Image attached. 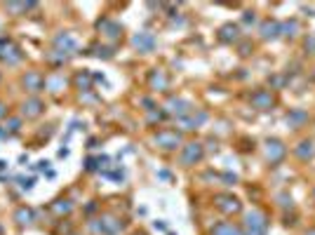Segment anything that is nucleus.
Returning a JSON list of instances; mask_svg holds the SVG:
<instances>
[{
    "instance_id": "obj_1",
    "label": "nucleus",
    "mask_w": 315,
    "mask_h": 235,
    "mask_svg": "<svg viewBox=\"0 0 315 235\" xmlns=\"http://www.w3.org/2000/svg\"><path fill=\"white\" fill-rule=\"evenodd\" d=\"M268 231V219L263 212L252 209L247 217H245V235H266Z\"/></svg>"
},
{
    "instance_id": "obj_2",
    "label": "nucleus",
    "mask_w": 315,
    "mask_h": 235,
    "mask_svg": "<svg viewBox=\"0 0 315 235\" xmlns=\"http://www.w3.org/2000/svg\"><path fill=\"white\" fill-rule=\"evenodd\" d=\"M214 205L219 212H224V214H238L240 212V200L235 198V195H228V193H224V195H216Z\"/></svg>"
},
{
    "instance_id": "obj_3",
    "label": "nucleus",
    "mask_w": 315,
    "mask_h": 235,
    "mask_svg": "<svg viewBox=\"0 0 315 235\" xmlns=\"http://www.w3.org/2000/svg\"><path fill=\"white\" fill-rule=\"evenodd\" d=\"M155 144L162 146V148H177V146H181V134L177 132V129H160L158 134H155Z\"/></svg>"
},
{
    "instance_id": "obj_4",
    "label": "nucleus",
    "mask_w": 315,
    "mask_h": 235,
    "mask_svg": "<svg viewBox=\"0 0 315 235\" xmlns=\"http://www.w3.org/2000/svg\"><path fill=\"white\" fill-rule=\"evenodd\" d=\"M285 153H287V148H285L282 141H278V139H268V141H266V158H268L270 165L282 163Z\"/></svg>"
},
{
    "instance_id": "obj_5",
    "label": "nucleus",
    "mask_w": 315,
    "mask_h": 235,
    "mask_svg": "<svg viewBox=\"0 0 315 235\" xmlns=\"http://www.w3.org/2000/svg\"><path fill=\"white\" fill-rule=\"evenodd\" d=\"M202 155H205L202 144H186L184 146V151H181V163L184 165H195V163L202 160Z\"/></svg>"
},
{
    "instance_id": "obj_6",
    "label": "nucleus",
    "mask_w": 315,
    "mask_h": 235,
    "mask_svg": "<svg viewBox=\"0 0 315 235\" xmlns=\"http://www.w3.org/2000/svg\"><path fill=\"white\" fill-rule=\"evenodd\" d=\"M167 111L181 120V118H186L189 113H193V104L186 101V99H170L167 101Z\"/></svg>"
},
{
    "instance_id": "obj_7",
    "label": "nucleus",
    "mask_w": 315,
    "mask_h": 235,
    "mask_svg": "<svg viewBox=\"0 0 315 235\" xmlns=\"http://www.w3.org/2000/svg\"><path fill=\"white\" fill-rule=\"evenodd\" d=\"M273 104H275V99H273V94H270L268 90H259L252 94V106L259 111H268L273 109Z\"/></svg>"
},
{
    "instance_id": "obj_8",
    "label": "nucleus",
    "mask_w": 315,
    "mask_h": 235,
    "mask_svg": "<svg viewBox=\"0 0 315 235\" xmlns=\"http://www.w3.org/2000/svg\"><path fill=\"white\" fill-rule=\"evenodd\" d=\"M132 45H134L139 52H151V50L155 47V38L144 31V33H136L134 40H132Z\"/></svg>"
},
{
    "instance_id": "obj_9",
    "label": "nucleus",
    "mask_w": 315,
    "mask_h": 235,
    "mask_svg": "<svg viewBox=\"0 0 315 235\" xmlns=\"http://www.w3.org/2000/svg\"><path fill=\"white\" fill-rule=\"evenodd\" d=\"M148 82H151V87H153V90L165 92L170 80H167V73L160 71V68H155V71H151V75H148Z\"/></svg>"
},
{
    "instance_id": "obj_10",
    "label": "nucleus",
    "mask_w": 315,
    "mask_h": 235,
    "mask_svg": "<svg viewBox=\"0 0 315 235\" xmlns=\"http://www.w3.org/2000/svg\"><path fill=\"white\" fill-rule=\"evenodd\" d=\"M205 120H207V113H205V111H198V116H186V118H181L179 122L184 129H195V127H200Z\"/></svg>"
},
{
    "instance_id": "obj_11",
    "label": "nucleus",
    "mask_w": 315,
    "mask_h": 235,
    "mask_svg": "<svg viewBox=\"0 0 315 235\" xmlns=\"http://www.w3.org/2000/svg\"><path fill=\"white\" fill-rule=\"evenodd\" d=\"M294 153H297V158H301V160H311L315 155V144L311 139H304V141L294 148Z\"/></svg>"
},
{
    "instance_id": "obj_12",
    "label": "nucleus",
    "mask_w": 315,
    "mask_h": 235,
    "mask_svg": "<svg viewBox=\"0 0 315 235\" xmlns=\"http://www.w3.org/2000/svg\"><path fill=\"white\" fill-rule=\"evenodd\" d=\"M97 26L104 31V36H106V38H120V31H123V28L118 26V24H113L111 19H101Z\"/></svg>"
},
{
    "instance_id": "obj_13",
    "label": "nucleus",
    "mask_w": 315,
    "mask_h": 235,
    "mask_svg": "<svg viewBox=\"0 0 315 235\" xmlns=\"http://www.w3.org/2000/svg\"><path fill=\"white\" fill-rule=\"evenodd\" d=\"M219 40H221V43H235V40H238V26H235V24H226V26H221V31H219Z\"/></svg>"
},
{
    "instance_id": "obj_14",
    "label": "nucleus",
    "mask_w": 315,
    "mask_h": 235,
    "mask_svg": "<svg viewBox=\"0 0 315 235\" xmlns=\"http://www.w3.org/2000/svg\"><path fill=\"white\" fill-rule=\"evenodd\" d=\"M212 235H243V231L238 226H233V224L221 221V224H216V226L212 228Z\"/></svg>"
},
{
    "instance_id": "obj_15",
    "label": "nucleus",
    "mask_w": 315,
    "mask_h": 235,
    "mask_svg": "<svg viewBox=\"0 0 315 235\" xmlns=\"http://www.w3.org/2000/svg\"><path fill=\"white\" fill-rule=\"evenodd\" d=\"M261 36L268 40V38H278L280 36V21H263L261 24Z\"/></svg>"
},
{
    "instance_id": "obj_16",
    "label": "nucleus",
    "mask_w": 315,
    "mask_h": 235,
    "mask_svg": "<svg viewBox=\"0 0 315 235\" xmlns=\"http://www.w3.org/2000/svg\"><path fill=\"white\" fill-rule=\"evenodd\" d=\"M99 231H101V233L113 235L116 231H120V221H116L113 217H104V219H101V224H99Z\"/></svg>"
},
{
    "instance_id": "obj_17",
    "label": "nucleus",
    "mask_w": 315,
    "mask_h": 235,
    "mask_svg": "<svg viewBox=\"0 0 315 235\" xmlns=\"http://www.w3.org/2000/svg\"><path fill=\"white\" fill-rule=\"evenodd\" d=\"M40 111H43V104H40L38 99H31V101H26V104H24V116H26V118L40 116Z\"/></svg>"
},
{
    "instance_id": "obj_18",
    "label": "nucleus",
    "mask_w": 315,
    "mask_h": 235,
    "mask_svg": "<svg viewBox=\"0 0 315 235\" xmlns=\"http://www.w3.org/2000/svg\"><path fill=\"white\" fill-rule=\"evenodd\" d=\"M24 85H26L31 92H38L40 87H43V78H40L38 73H28L26 78H24Z\"/></svg>"
},
{
    "instance_id": "obj_19",
    "label": "nucleus",
    "mask_w": 315,
    "mask_h": 235,
    "mask_svg": "<svg viewBox=\"0 0 315 235\" xmlns=\"http://www.w3.org/2000/svg\"><path fill=\"white\" fill-rule=\"evenodd\" d=\"M299 31V21H285V24H280V36H287V38H294Z\"/></svg>"
},
{
    "instance_id": "obj_20",
    "label": "nucleus",
    "mask_w": 315,
    "mask_h": 235,
    "mask_svg": "<svg viewBox=\"0 0 315 235\" xmlns=\"http://www.w3.org/2000/svg\"><path fill=\"white\" fill-rule=\"evenodd\" d=\"M52 209L57 212V214H68L73 209V205L68 202V200H57V205H52Z\"/></svg>"
},
{
    "instance_id": "obj_21",
    "label": "nucleus",
    "mask_w": 315,
    "mask_h": 235,
    "mask_svg": "<svg viewBox=\"0 0 315 235\" xmlns=\"http://www.w3.org/2000/svg\"><path fill=\"white\" fill-rule=\"evenodd\" d=\"M306 113H304V111H294V113H289L287 116V120H292V122H304V120H306Z\"/></svg>"
},
{
    "instance_id": "obj_22",
    "label": "nucleus",
    "mask_w": 315,
    "mask_h": 235,
    "mask_svg": "<svg viewBox=\"0 0 315 235\" xmlns=\"http://www.w3.org/2000/svg\"><path fill=\"white\" fill-rule=\"evenodd\" d=\"M17 219H19V224H28V221H31V212H28V209H19Z\"/></svg>"
},
{
    "instance_id": "obj_23",
    "label": "nucleus",
    "mask_w": 315,
    "mask_h": 235,
    "mask_svg": "<svg viewBox=\"0 0 315 235\" xmlns=\"http://www.w3.org/2000/svg\"><path fill=\"white\" fill-rule=\"evenodd\" d=\"M59 85H63V78H62V75H54V78H50V87H52V92H59V90H57Z\"/></svg>"
},
{
    "instance_id": "obj_24",
    "label": "nucleus",
    "mask_w": 315,
    "mask_h": 235,
    "mask_svg": "<svg viewBox=\"0 0 315 235\" xmlns=\"http://www.w3.org/2000/svg\"><path fill=\"white\" fill-rule=\"evenodd\" d=\"M162 118H165V113H160V111H158V113H155V111H151V113H148V120H151V122H155V120L160 122Z\"/></svg>"
},
{
    "instance_id": "obj_25",
    "label": "nucleus",
    "mask_w": 315,
    "mask_h": 235,
    "mask_svg": "<svg viewBox=\"0 0 315 235\" xmlns=\"http://www.w3.org/2000/svg\"><path fill=\"white\" fill-rule=\"evenodd\" d=\"M78 85L87 90V87H90V75H85V78H82V75H78Z\"/></svg>"
},
{
    "instance_id": "obj_26",
    "label": "nucleus",
    "mask_w": 315,
    "mask_h": 235,
    "mask_svg": "<svg viewBox=\"0 0 315 235\" xmlns=\"http://www.w3.org/2000/svg\"><path fill=\"white\" fill-rule=\"evenodd\" d=\"M306 50L315 52V36H308V38H306Z\"/></svg>"
},
{
    "instance_id": "obj_27",
    "label": "nucleus",
    "mask_w": 315,
    "mask_h": 235,
    "mask_svg": "<svg viewBox=\"0 0 315 235\" xmlns=\"http://www.w3.org/2000/svg\"><path fill=\"white\" fill-rule=\"evenodd\" d=\"M240 50H243V52H240V55H250V50H252V45H250V43H245V45L240 47Z\"/></svg>"
},
{
    "instance_id": "obj_28",
    "label": "nucleus",
    "mask_w": 315,
    "mask_h": 235,
    "mask_svg": "<svg viewBox=\"0 0 315 235\" xmlns=\"http://www.w3.org/2000/svg\"><path fill=\"white\" fill-rule=\"evenodd\" d=\"M245 21H247V24H250V21H254V14H252V12H245Z\"/></svg>"
},
{
    "instance_id": "obj_29",
    "label": "nucleus",
    "mask_w": 315,
    "mask_h": 235,
    "mask_svg": "<svg viewBox=\"0 0 315 235\" xmlns=\"http://www.w3.org/2000/svg\"><path fill=\"white\" fill-rule=\"evenodd\" d=\"M7 116V109H5V104H0V118Z\"/></svg>"
},
{
    "instance_id": "obj_30",
    "label": "nucleus",
    "mask_w": 315,
    "mask_h": 235,
    "mask_svg": "<svg viewBox=\"0 0 315 235\" xmlns=\"http://www.w3.org/2000/svg\"><path fill=\"white\" fill-rule=\"evenodd\" d=\"M306 235H315V228H308V231H306Z\"/></svg>"
},
{
    "instance_id": "obj_31",
    "label": "nucleus",
    "mask_w": 315,
    "mask_h": 235,
    "mask_svg": "<svg viewBox=\"0 0 315 235\" xmlns=\"http://www.w3.org/2000/svg\"><path fill=\"white\" fill-rule=\"evenodd\" d=\"M313 198H315V188H313Z\"/></svg>"
}]
</instances>
